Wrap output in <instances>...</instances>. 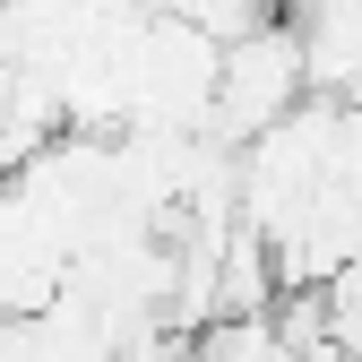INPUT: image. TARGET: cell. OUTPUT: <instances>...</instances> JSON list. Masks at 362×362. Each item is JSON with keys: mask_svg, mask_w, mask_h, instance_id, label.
Returning <instances> with one entry per match:
<instances>
[{"mask_svg": "<svg viewBox=\"0 0 362 362\" xmlns=\"http://www.w3.org/2000/svg\"><path fill=\"white\" fill-rule=\"evenodd\" d=\"M310 95V69H302V26H285L276 9H259L250 26L216 35V86H207V139L242 147L259 139L267 121H285Z\"/></svg>", "mask_w": 362, "mask_h": 362, "instance_id": "cell-1", "label": "cell"}, {"mask_svg": "<svg viewBox=\"0 0 362 362\" xmlns=\"http://www.w3.org/2000/svg\"><path fill=\"white\" fill-rule=\"evenodd\" d=\"M190 362H302L276 310H216L190 328Z\"/></svg>", "mask_w": 362, "mask_h": 362, "instance_id": "cell-2", "label": "cell"}, {"mask_svg": "<svg viewBox=\"0 0 362 362\" xmlns=\"http://www.w3.org/2000/svg\"><path fill=\"white\" fill-rule=\"evenodd\" d=\"M302 362H354V354H345L337 337H320V345H302Z\"/></svg>", "mask_w": 362, "mask_h": 362, "instance_id": "cell-3", "label": "cell"}]
</instances>
